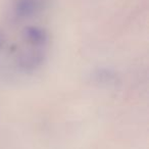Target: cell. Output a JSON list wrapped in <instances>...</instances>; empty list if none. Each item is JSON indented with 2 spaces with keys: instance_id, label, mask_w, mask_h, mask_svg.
I'll return each instance as SVG.
<instances>
[{
  "instance_id": "cell-1",
  "label": "cell",
  "mask_w": 149,
  "mask_h": 149,
  "mask_svg": "<svg viewBox=\"0 0 149 149\" xmlns=\"http://www.w3.org/2000/svg\"><path fill=\"white\" fill-rule=\"evenodd\" d=\"M39 7L38 0H19L15 10L17 11V17H29L39 10Z\"/></svg>"
}]
</instances>
